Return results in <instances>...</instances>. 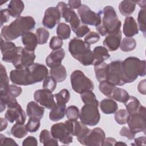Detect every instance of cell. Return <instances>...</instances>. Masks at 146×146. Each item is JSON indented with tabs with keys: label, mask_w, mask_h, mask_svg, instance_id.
<instances>
[{
	"label": "cell",
	"mask_w": 146,
	"mask_h": 146,
	"mask_svg": "<svg viewBox=\"0 0 146 146\" xmlns=\"http://www.w3.org/2000/svg\"><path fill=\"white\" fill-rule=\"evenodd\" d=\"M48 74V69L44 65L34 63L29 67L11 70L10 79L15 84L28 86L42 82L47 76Z\"/></svg>",
	"instance_id": "cell-1"
},
{
	"label": "cell",
	"mask_w": 146,
	"mask_h": 146,
	"mask_svg": "<svg viewBox=\"0 0 146 146\" xmlns=\"http://www.w3.org/2000/svg\"><path fill=\"white\" fill-rule=\"evenodd\" d=\"M35 21L31 16H20L9 25L4 26L1 35L6 41L14 40L34 29Z\"/></svg>",
	"instance_id": "cell-2"
},
{
	"label": "cell",
	"mask_w": 146,
	"mask_h": 146,
	"mask_svg": "<svg viewBox=\"0 0 146 146\" xmlns=\"http://www.w3.org/2000/svg\"><path fill=\"white\" fill-rule=\"evenodd\" d=\"M121 70L125 83H132L139 76L145 75V61L135 56L128 57L121 61Z\"/></svg>",
	"instance_id": "cell-3"
},
{
	"label": "cell",
	"mask_w": 146,
	"mask_h": 146,
	"mask_svg": "<svg viewBox=\"0 0 146 146\" xmlns=\"http://www.w3.org/2000/svg\"><path fill=\"white\" fill-rule=\"evenodd\" d=\"M102 16L101 23L96 27V30L102 36L120 30L121 22L112 6H105L102 11Z\"/></svg>",
	"instance_id": "cell-4"
},
{
	"label": "cell",
	"mask_w": 146,
	"mask_h": 146,
	"mask_svg": "<svg viewBox=\"0 0 146 146\" xmlns=\"http://www.w3.org/2000/svg\"><path fill=\"white\" fill-rule=\"evenodd\" d=\"M68 50L71 56L84 66L93 65L94 56L90 46L82 39L74 38L68 43Z\"/></svg>",
	"instance_id": "cell-5"
},
{
	"label": "cell",
	"mask_w": 146,
	"mask_h": 146,
	"mask_svg": "<svg viewBox=\"0 0 146 146\" xmlns=\"http://www.w3.org/2000/svg\"><path fill=\"white\" fill-rule=\"evenodd\" d=\"M70 81L72 88L78 94H81L88 90L92 91L94 88L92 81L80 70H76L71 73Z\"/></svg>",
	"instance_id": "cell-6"
},
{
	"label": "cell",
	"mask_w": 146,
	"mask_h": 146,
	"mask_svg": "<svg viewBox=\"0 0 146 146\" xmlns=\"http://www.w3.org/2000/svg\"><path fill=\"white\" fill-rule=\"evenodd\" d=\"M98 106L92 104H85L80 110L79 119L83 124L89 126H95L100 121V114Z\"/></svg>",
	"instance_id": "cell-7"
},
{
	"label": "cell",
	"mask_w": 146,
	"mask_h": 146,
	"mask_svg": "<svg viewBox=\"0 0 146 146\" xmlns=\"http://www.w3.org/2000/svg\"><path fill=\"white\" fill-rule=\"evenodd\" d=\"M145 107L140 106L138 112L133 114H129L127 123L129 129L134 133H139L140 132H145Z\"/></svg>",
	"instance_id": "cell-8"
},
{
	"label": "cell",
	"mask_w": 146,
	"mask_h": 146,
	"mask_svg": "<svg viewBox=\"0 0 146 146\" xmlns=\"http://www.w3.org/2000/svg\"><path fill=\"white\" fill-rule=\"evenodd\" d=\"M78 14L80 21L84 25L98 26L101 23L102 11L95 13L92 11L90 8L84 4H82L78 9Z\"/></svg>",
	"instance_id": "cell-9"
},
{
	"label": "cell",
	"mask_w": 146,
	"mask_h": 146,
	"mask_svg": "<svg viewBox=\"0 0 146 146\" xmlns=\"http://www.w3.org/2000/svg\"><path fill=\"white\" fill-rule=\"evenodd\" d=\"M121 60H114L108 64L106 80L115 86H121L125 83L121 70Z\"/></svg>",
	"instance_id": "cell-10"
},
{
	"label": "cell",
	"mask_w": 146,
	"mask_h": 146,
	"mask_svg": "<svg viewBox=\"0 0 146 146\" xmlns=\"http://www.w3.org/2000/svg\"><path fill=\"white\" fill-rule=\"evenodd\" d=\"M105 138L104 131L102 128L96 127L91 130L90 129L79 143L84 145L100 146L102 145Z\"/></svg>",
	"instance_id": "cell-11"
},
{
	"label": "cell",
	"mask_w": 146,
	"mask_h": 146,
	"mask_svg": "<svg viewBox=\"0 0 146 146\" xmlns=\"http://www.w3.org/2000/svg\"><path fill=\"white\" fill-rule=\"evenodd\" d=\"M35 57L34 51H29L25 47H18V53L13 64L15 68H25L34 63Z\"/></svg>",
	"instance_id": "cell-12"
},
{
	"label": "cell",
	"mask_w": 146,
	"mask_h": 146,
	"mask_svg": "<svg viewBox=\"0 0 146 146\" xmlns=\"http://www.w3.org/2000/svg\"><path fill=\"white\" fill-rule=\"evenodd\" d=\"M52 136L64 144H70L72 142V135L69 132L64 123H58L52 125L51 128Z\"/></svg>",
	"instance_id": "cell-13"
},
{
	"label": "cell",
	"mask_w": 146,
	"mask_h": 146,
	"mask_svg": "<svg viewBox=\"0 0 146 146\" xmlns=\"http://www.w3.org/2000/svg\"><path fill=\"white\" fill-rule=\"evenodd\" d=\"M1 50L2 54V60L6 62L13 63L15 60L18 53V47L10 41H4L1 37Z\"/></svg>",
	"instance_id": "cell-14"
},
{
	"label": "cell",
	"mask_w": 146,
	"mask_h": 146,
	"mask_svg": "<svg viewBox=\"0 0 146 146\" xmlns=\"http://www.w3.org/2000/svg\"><path fill=\"white\" fill-rule=\"evenodd\" d=\"M34 98L42 106L49 110L53 109L56 104L54 100V95L51 92L46 90L35 91L34 94Z\"/></svg>",
	"instance_id": "cell-15"
},
{
	"label": "cell",
	"mask_w": 146,
	"mask_h": 146,
	"mask_svg": "<svg viewBox=\"0 0 146 146\" xmlns=\"http://www.w3.org/2000/svg\"><path fill=\"white\" fill-rule=\"evenodd\" d=\"M60 17V13L56 7H48L44 11L42 24L46 28L52 29L59 23Z\"/></svg>",
	"instance_id": "cell-16"
},
{
	"label": "cell",
	"mask_w": 146,
	"mask_h": 146,
	"mask_svg": "<svg viewBox=\"0 0 146 146\" xmlns=\"http://www.w3.org/2000/svg\"><path fill=\"white\" fill-rule=\"evenodd\" d=\"M5 117L10 123H14L15 121L16 123L24 124L26 119V115L18 103L14 107L7 108Z\"/></svg>",
	"instance_id": "cell-17"
},
{
	"label": "cell",
	"mask_w": 146,
	"mask_h": 146,
	"mask_svg": "<svg viewBox=\"0 0 146 146\" xmlns=\"http://www.w3.org/2000/svg\"><path fill=\"white\" fill-rule=\"evenodd\" d=\"M121 35L120 30L109 34L104 39L103 44L108 51H116L120 47Z\"/></svg>",
	"instance_id": "cell-18"
},
{
	"label": "cell",
	"mask_w": 146,
	"mask_h": 146,
	"mask_svg": "<svg viewBox=\"0 0 146 146\" xmlns=\"http://www.w3.org/2000/svg\"><path fill=\"white\" fill-rule=\"evenodd\" d=\"M64 56L65 51L63 48L52 50L46 59V65L50 68L58 66L62 64V61Z\"/></svg>",
	"instance_id": "cell-19"
},
{
	"label": "cell",
	"mask_w": 146,
	"mask_h": 146,
	"mask_svg": "<svg viewBox=\"0 0 146 146\" xmlns=\"http://www.w3.org/2000/svg\"><path fill=\"white\" fill-rule=\"evenodd\" d=\"M123 31L127 37H132L139 33L137 24L132 17H127L123 24Z\"/></svg>",
	"instance_id": "cell-20"
},
{
	"label": "cell",
	"mask_w": 146,
	"mask_h": 146,
	"mask_svg": "<svg viewBox=\"0 0 146 146\" xmlns=\"http://www.w3.org/2000/svg\"><path fill=\"white\" fill-rule=\"evenodd\" d=\"M44 112V107L39 106L36 102L31 101L28 103L26 106V113L30 117H35L42 119Z\"/></svg>",
	"instance_id": "cell-21"
},
{
	"label": "cell",
	"mask_w": 146,
	"mask_h": 146,
	"mask_svg": "<svg viewBox=\"0 0 146 146\" xmlns=\"http://www.w3.org/2000/svg\"><path fill=\"white\" fill-rule=\"evenodd\" d=\"M22 42L25 48L29 51H34L38 44V39L36 34L32 32H27L22 36Z\"/></svg>",
	"instance_id": "cell-22"
},
{
	"label": "cell",
	"mask_w": 146,
	"mask_h": 146,
	"mask_svg": "<svg viewBox=\"0 0 146 146\" xmlns=\"http://www.w3.org/2000/svg\"><path fill=\"white\" fill-rule=\"evenodd\" d=\"M92 54L94 56V66L102 63L110 58L108 50L104 46L95 47L94 48Z\"/></svg>",
	"instance_id": "cell-23"
},
{
	"label": "cell",
	"mask_w": 146,
	"mask_h": 146,
	"mask_svg": "<svg viewBox=\"0 0 146 146\" xmlns=\"http://www.w3.org/2000/svg\"><path fill=\"white\" fill-rule=\"evenodd\" d=\"M25 7L24 3L21 0H11L10 1L7 10L12 17L18 18L20 17Z\"/></svg>",
	"instance_id": "cell-24"
},
{
	"label": "cell",
	"mask_w": 146,
	"mask_h": 146,
	"mask_svg": "<svg viewBox=\"0 0 146 146\" xmlns=\"http://www.w3.org/2000/svg\"><path fill=\"white\" fill-rule=\"evenodd\" d=\"M101 111L105 114H112L115 113L118 109L117 103L110 98H105L100 102Z\"/></svg>",
	"instance_id": "cell-25"
},
{
	"label": "cell",
	"mask_w": 146,
	"mask_h": 146,
	"mask_svg": "<svg viewBox=\"0 0 146 146\" xmlns=\"http://www.w3.org/2000/svg\"><path fill=\"white\" fill-rule=\"evenodd\" d=\"M66 104L56 103V106L49 113V119L52 121L62 119L66 115Z\"/></svg>",
	"instance_id": "cell-26"
},
{
	"label": "cell",
	"mask_w": 146,
	"mask_h": 146,
	"mask_svg": "<svg viewBox=\"0 0 146 146\" xmlns=\"http://www.w3.org/2000/svg\"><path fill=\"white\" fill-rule=\"evenodd\" d=\"M136 1H123L119 5V10L123 16L129 17L135 10Z\"/></svg>",
	"instance_id": "cell-27"
},
{
	"label": "cell",
	"mask_w": 146,
	"mask_h": 146,
	"mask_svg": "<svg viewBox=\"0 0 146 146\" xmlns=\"http://www.w3.org/2000/svg\"><path fill=\"white\" fill-rule=\"evenodd\" d=\"M50 74L56 82L58 83L63 82L67 78V71L66 68L62 64L51 68Z\"/></svg>",
	"instance_id": "cell-28"
},
{
	"label": "cell",
	"mask_w": 146,
	"mask_h": 146,
	"mask_svg": "<svg viewBox=\"0 0 146 146\" xmlns=\"http://www.w3.org/2000/svg\"><path fill=\"white\" fill-rule=\"evenodd\" d=\"M40 142L44 146L58 145V140L54 138L47 129H43L39 135Z\"/></svg>",
	"instance_id": "cell-29"
},
{
	"label": "cell",
	"mask_w": 146,
	"mask_h": 146,
	"mask_svg": "<svg viewBox=\"0 0 146 146\" xmlns=\"http://www.w3.org/2000/svg\"><path fill=\"white\" fill-rule=\"evenodd\" d=\"M107 68L108 64L104 62L99 64L94 65L95 76L98 82H100L103 80H106Z\"/></svg>",
	"instance_id": "cell-30"
},
{
	"label": "cell",
	"mask_w": 146,
	"mask_h": 146,
	"mask_svg": "<svg viewBox=\"0 0 146 146\" xmlns=\"http://www.w3.org/2000/svg\"><path fill=\"white\" fill-rule=\"evenodd\" d=\"M124 104L129 114H133L138 112L141 106L140 102L138 99L133 96H129L128 99Z\"/></svg>",
	"instance_id": "cell-31"
},
{
	"label": "cell",
	"mask_w": 146,
	"mask_h": 146,
	"mask_svg": "<svg viewBox=\"0 0 146 146\" xmlns=\"http://www.w3.org/2000/svg\"><path fill=\"white\" fill-rule=\"evenodd\" d=\"M129 96V95L126 90L115 87L112 92L110 98L119 102L124 103L128 99Z\"/></svg>",
	"instance_id": "cell-32"
},
{
	"label": "cell",
	"mask_w": 146,
	"mask_h": 146,
	"mask_svg": "<svg viewBox=\"0 0 146 146\" xmlns=\"http://www.w3.org/2000/svg\"><path fill=\"white\" fill-rule=\"evenodd\" d=\"M0 77H1V95L5 94L10 85H9V79L7 74V72L5 67L2 64H1V70H0Z\"/></svg>",
	"instance_id": "cell-33"
},
{
	"label": "cell",
	"mask_w": 146,
	"mask_h": 146,
	"mask_svg": "<svg viewBox=\"0 0 146 146\" xmlns=\"http://www.w3.org/2000/svg\"><path fill=\"white\" fill-rule=\"evenodd\" d=\"M11 133L15 137L21 139L27 135L28 131L26 127V125L16 123L11 129Z\"/></svg>",
	"instance_id": "cell-34"
},
{
	"label": "cell",
	"mask_w": 146,
	"mask_h": 146,
	"mask_svg": "<svg viewBox=\"0 0 146 146\" xmlns=\"http://www.w3.org/2000/svg\"><path fill=\"white\" fill-rule=\"evenodd\" d=\"M136 46V40L132 37H126L121 41L120 47L122 51L128 52L133 51Z\"/></svg>",
	"instance_id": "cell-35"
},
{
	"label": "cell",
	"mask_w": 146,
	"mask_h": 146,
	"mask_svg": "<svg viewBox=\"0 0 146 146\" xmlns=\"http://www.w3.org/2000/svg\"><path fill=\"white\" fill-rule=\"evenodd\" d=\"M80 98L82 102L85 104H92L98 106L99 102L95 94L91 90L84 91L80 94Z\"/></svg>",
	"instance_id": "cell-36"
},
{
	"label": "cell",
	"mask_w": 146,
	"mask_h": 146,
	"mask_svg": "<svg viewBox=\"0 0 146 146\" xmlns=\"http://www.w3.org/2000/svg\"><path fill=\"white\" fill-rule=\"evenodd\" d=\"M56 34L58 36L62 39H67L69 38L71 34V29L70 26L63 22L59 23L56 28Z\"/></svg>",
	"instance_id": "cell-37"
},
{
	"label": "cell",
	"mask_w": 146,
	"mask_h": 146,
	"mask_svg": "<svg viewBox=\"0 0 146 146\" xmlns=\"http://www.w3.org/2000/svg\"><path fill=\"white\" fill-rule=\"evenodd\" d=\"M56 7L59 10L61 16L64 19L65 21L68 22L70 16L74 11L71 9L67 4L64 2H59L58 3Z\"/></svg>",
	"instance_id": "cell-38"
},
{
	"label": "cell",
	"mask_w": 146,
	"mask_h": 146,
	"mask_svg": "<svg viewBox=\"0 0 146 146\" xmlns=\"http://www.w3.org/2000/svg\"><path fill=\"white\" fill-rule=\"evenodd\" d=\"M115 87L116 86L111 84L107 80H103L100 82L99 84V89L100 91L103 94L110 98H111L112 92Z\"/></svg>",
	"instance_id": "cell-39"
},
{
	"label": "cell",
	"mask_w": 146,
	"mask_h": 146,
	"mask_svg": "<svg viewBox=\"0 0 146 146\" xmlns=\"http://www.w3.org/2000/svg\"><path fill=\"white\" fill-rule=\"evenodd\" d=\"M54 95L56 99V103L66 104L69 102L70 99V93L69 91L66 88L62 89L58 93Z\"/></svg>",
	"instance_id": "cell-40"
},
{
	"label": "cell",
	"mask_w": 146,
	"mask_h": 146,
	"mask_svg": "<svg viewBox=\"0 0 146 146\" xmlns=\"http://www.w3.org/2000/svg\"><path fill=\"white\" fill-rule=\"evenodd\" d=\"M129 115V114L126 110L120 109L115 112L114 117L119 124L123 125L127 123Z\"/></svg>",
	"instance_id": "cell-41"
},
{
	"label": "cell",
	"mask_w": 146,
	"mask_h": 146,
	"mask_svg": "<svg viewBox=\"0 0 146 146\" xmlns=\"http://www.w3.org/2000/svg\"><path fill=\"white\" fill-rule=\"evenodd\" d=\"M40 119L35 117H30L26 124L27 131L30 132H35L37 131L40 126Z\"/></svg>",
	"instance_id": "cell-42"
},
{
	"label": "cell",
	"mask_w": 146,
	"mask_h": 146,
	"mask_svg": "<svg viewBox=\"0 0 146 146\" xmlns=\"http://www.w3.org/2000/svg\"><path fill=\"white\" fill-rule=\"evenodd\" d=\"M39 44H43L47 43L49 38V32L47 30L43 27H39L36 30Z\"/></svg>",
	"instance_id": "cell-43"
},
{
	"label": "cell",
	"mask_w": 146,
	"mask_h": 146,
	"mask_svg": "<svg viewBox=\"0 0 146 146\" xmlns=\"http://www.w3.org/2000/svg\"><path fill=\"white\" fill-rule=\"evenodd\" d=\"M145 9H141L139 11L137 15V23L138 29L143 33V35L145 36V33L146 31L145 26Z\"/></svg>",
	"instance_id": "cell-44"
},
{
	"label": "cell",
	"mask_w": 146,
	"mask_h": 146,
	"mask_svg": "<svg viewBox=\"0 0 146 146\" xmlns=\"http://www.w3.org/2000/svg\"><path fill=\"white\" fill-rule=\"evenodd\" d=\"M66 115L68 120H77L79 117V108L75 106H68L66 109Z\"/></svg>",
	"instance_id": "cell-45"
},
{
	"label": "cell",
	"mask_w": 146,
	"mask_h": 146,
	"mask_svg": "<svg viewBox=\"0 0 146 146\" xmlns=\"http://www.w3.org/2000/svg\"><path fill=\"white\" fill-rule=\"evenodd\" d=\"M56 81L51 76H47L44 79L43 83V89L52 92L56 88Z\"/></svg>",
	"instance_id": "cell-46"
},
{
	"label": "cell",
	"mask_w": 146,
	"mask_h": 146,
	"mask_svg": "<svg viewBox=\"0 0 146 146\" xmlns=\"http://www.w3.org/2000/svg\"><path fill=\"white\" fill-rule=\"evenodd\" d=\"M99 39H100V35L98 33L94 31H91V32H89L85 36L84 41L87 44L90 45V44H92L97 43L99 40Z\"/></svg>",
	"instance_id": "cell-47"
},
{
	"label": "cell",
	"mask_w": 146,
	"mask_h": 146,
	"mask_svg": "<svg viewBox=\"0 0 146 146\" xmlns=\"http://www.w3.org/2000/svg\"><path fill=\"white\" fill-rule=\"evenodd\" d=\"M68 23H70L71 25V27L73 31V32H75L76 29L81 25H80V21L78 16V15L76 14V13L73 11L70 18L68 21Z\"/></svg>",
	"instance_id": "cell-48"
},
{
	"label": "cell",
	"mask_w": 146,
	"mask_h": 146,
	"mask_svg": "<svg viewBox=\"0 0 146 146\" xmlns=\"http://www.w3.org/2000/svg\"><path fill=\"white\" fill-rule=\"evenodd\" d=\"M63 44V40L60 38H59V36H54L51 38L50 41L49 47L52 50H55L61 48Z\"/></svg>",
	"instance_id": "cell-49"
},
{
	"label": "cell",
	"mask_w": 146,
	"mask_h": 146,
	"mask_svg": "<svg viewBox=\"0 0 146 146\" xmlns=\"http://www.w3.org/2000/svg\"><path fill=\"white\" fill-rule=\"evenodd\" d=\"M22 89L21 87L17 86L14 84H11L10 85L7 92L5 94H8L11 96L17 98L21 95V94L22 93Z\"/></svg>",
	"instance_id": "cell-50"
},
{
	"label": "cell",
	"mask_w": 146,
	"mask_h": 146,
	"mask_svg": "<svg viewBox=\"0 0 146 146\" xmlns=\"http://www.w3.org/2000/svg\"><path fill=\"white\" fill-rule=\"evenodd\" d=\"M120 135L122 136L126 137L129 140H132L135 137V133L131 131L129 128L127 127H123L120 131Z\"/></svg>",
	"instance_id": "cell-51"
},
{
	"label": "cell",
	"mask_w": 146,
	"mask_h": 146,
	"mask_svg": "<svg viewBox=\"0 0 146 146\" xmlns=\"http://www.w3.org/2000/svg\"><path fill=\"white\" fill-rule=\"evenodd\" d=\"M90 32V28L85 25H81L75 31V33L77 38H82Z\"/></svg>",
	"instance_id": "cell-52"
},
{
	"label": "cell",
	"mask_w": 146,
	"mask_h": 146,
	"mask_svg": "<svg viewBox=\"0 0 146 146\" xmlns=\"http://www.w3.org/2000/svg\"><path fill=\"white\" fill-rule=\"evenodd\" d=\"M0 144L1 145H18L14 140L10 137H7L2 133L0 135Z\"/></svg>",
	"instance_id": "cell-53"
},
{
	"label": "cell",
	"mask_w": 146,
	"mask_h": 146,
	"mask_svg": "<svg viewBox=\"0 0 146 146\" xmlns=\"http://www.w3.org/2000/svg\"><path fill=\"white\" fill-rule=\"evenodd\" d=\"M22 144L23 146H36L38 145V141L35 137L32 136H29L24 139Z\"/></svg>",
	"instance_id": "cell-54"
},
{
	"label": "cell",
	"mask_w": 146,
	"mask_h": 146,
	"mask_svg": "<svg viewBox=\"0 0 146 146\" xmlns=\"http://www.w3.org/2000/svg\"><path fill=\"white\" fill-rule=\"evenodd\" d=\"M1 13V26L2 27L4 23L8 22L10 18V14L7 9H2L0 11Z\"/></svg>",
	"instance_id": "cell-55"
},
{
	"label": "cell",
	"mask_w": 146,
	"mask_h": 146,
	"mask_svg": "<svg viewBox=\"0 0 146 146\" xmlns=\"http://www.w3.org/2000/svg\"><path fill=\"white\" fill-rule=\"evenodd\" d=\"M68 5L71 9H79L81 5V1L79 0H70L68 2Z\"/></svg>",
	"instance_id": "cell-56"
},
{
	"label": "cell",
	"mask_w": 146,
	"mask_h": 146,
	"mask_svg": "<svg viewBox=\"0 0 146 146\" xmlns=\"http://www.w3.org/2000/svg\"><path fill=\"white\" fill-rule=\"evenodd\" d=\"M135 139V138H134ZM146 139L145 136H140L134 139V144H131L132 145H145Z\"/></svg>",
	"instance_id": "cell-57"
},
{
	"label": "cell",
	"mask_w": 146,
	"mask_h": 146,
	"mask_svg": "<svg viewBox=\"0 0 146 146\" xmlns=\"http://www.w3.org/2000/svg\"><path fill=\"white\" fill-rule=\"evenodd\" d=\"M116 140L115 139L112 138V137H107L105 138L102 146H109V145H115V143H116Z\"/></svg>",
	"instance_id": "cell-58"
},
{
	"label": "cell",
	"mask_w": 146,
	"mask_h": 146,
	"mask_svg": "<svg viewBox=\"0 0 146 146\" xmlns=\"http://www.w3.org/2000/svg\"><path fill=\"white\" fill-rule=\"evenodd\" d=\"M137 89L139 92L140 94L143 95H145L146 91H145V79L142 80L139 82L138 84Z\"/></svg>",
	"instance_id": "cell-59"
},
{
	"label": "cell",
	"mask_w": 146,
	"mask_h": 146,
	"mask_svg": "<svg viewBox=\"0 0 146 146\" xmlns=\"http://www.w3.org/2000/svg\"><path fill=\"white\" fill-rule=\"evenodd\" d=\"M1 131L5 129L7 126V121L5 119L1 117Z\"/></svg>",
	"instance_id": "cell-60"
},
{
	"label": "cell",
	"mask_w": 146,
	"mask_h": 146,
	"mask_svg": "<svg viewBox=\"0 0 146 146\" xmlns=\"http://www.w3.org/2000/svg\"><path fill=\"white\" fill-rule=\"evenodd\" d=\"M138 4V5L141 7V9H145V3L146 1L145 0L144 1H136V4Z\"/></svg>",
	"instance_id": "cell-61"
},
{
	"label": "cell",
	"mask_w": 146,
	"mask_h": 146,
	"mask_svg": "<svg viewBox=\"0 0 146 146\" xmlns=\"http://www.w3.org/2000/svg\"><path fill=\"white\" fill-rule=\"evenodd\" d=\"M6 104L2 101H1V112H2L6 108Z\"/></svg>",
	"instance_id": "cell-62"
},
{
	"label": "cell",
	"mask_w": 146,
	"mask_h": 146,
	"mask_svg": "<svg viewBox=\"0 0 146 146\" xmlns=\"http://www.w3.org/2000/svg\"><path fill=\"white\" fill-rule=\"evenodd\" d=\"M126 145V144L125 143H123V142H121V141H116V143H115V145Z\"/></svg>",
	"instance_id": "cell-63"
}]
</instances>
